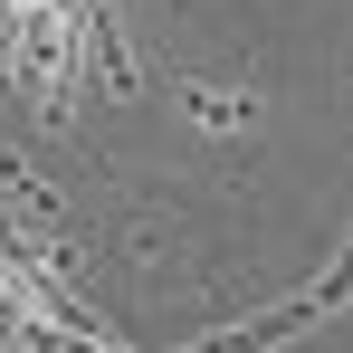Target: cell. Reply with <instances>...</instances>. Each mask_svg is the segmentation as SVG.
Instances as JSON below:
<instances>
[{
    "instance_id": "6da1fadb",
    "label": "cell",
    "mask_w": 353,
    "mask_h": 353,
    "mask_svg": "<svg viewBox=\"0 0 353 353\" xmlns=\"http://www.w3.org/2000/svg\"><path fill=\"white\" fill-rule=\"evenodd\" d=\"M181 105H191L201 134H239V124H258V96H248V86H220V77H191Z\"/></svg>"
},
{
    "instance_id": "7a4b0ae2",
    "label": "cell",
    "mask_w": 353,
    "mask_h": 353,
    "mask_svg": "<svg viewBox=\"0 0 353 353\" xmlns=\"http://www.w3.org/2000/svg\"><path fill=\"white\" fill-rule=\"evenodd\" d=\"M0 201H10V210H19L29 230H58V220H67V201H58V191H48L39 172H29L19 153H0Z\"/></svg>"
}]
</instances>
